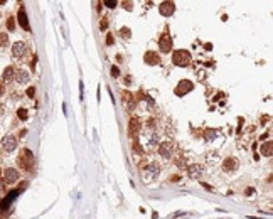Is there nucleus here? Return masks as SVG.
Returning <instances> with one entry per match:
<instances>
[{
  "label": "nucleus",
  "instance_id": "nucleus-1",
  "mask_svg": "<svg viewBox=\"0 0 273 219\" xmlns=\"http://www.w3.org/2000/svg\"><path fill=\"white\" fill-rule=\"evenodd\" d=\"M19 164L22 165L26 170H32V167H34V155H32V152L29 150V148H24V150L20 152Z\"/></svg>",
  "mask_w": 273,
  "mask_h": 219
},
{
  "label": "nucleus",
  "instance_id": "nucleus-2",
  "mask_svg": "<svg viewBox=\"0 0 273 219\" xmlns=\"http://www.w3.org/2000/svg\"><path fill=\"white\" fill-rule=\"evenodd\" d=\"M172 61H174L175 66H189V63H191V52L184 51V49L175 51L174 56H172Z\"/></svg>",
  "mask_w": 273,
  "mask_h": 219
},
{
  "label": "nucleus",
  "instance_id": "nucleus-3",
  "mask_svg": "<svg viewBox=\"0 0 273 219\" xmlns=\"http://www.w3.org/2000/svg\"><path fill=\"white\" fill-rule=\"evenodd\" d=\"M2 147L5 152H14L15 147H17V140H15L14 135H5L2 140Z\"/></svg>",
  "mask_w": 273,
  "mask_h": 219
},
{
  "label": "nucleus",
  "instance_id": "nucleus-4",
  "mask_svg": "<svg viewBox=\"0 0 273 219\" xmlns=\"http://www.w3.org/2000/svg\"><path fill=\"white\" fill-rule=\"evenodd\" d=\"M159 12L164 15V17H170L174 12H175V3H174V2H164V3H160Z\"/></svg>",
  "mask_w": 273,
  "mask_h": 219
},
{
  "label": "nucleus",
  "instance_id": "nucleus-5",
  "mask_svg": "<svg viewBox=\"0 0 273 219\" xmlns=\"http://www.w3.org/2000/svg\"><path fill=\"white\" fill-rule=\"evenodd\" d=\"M3 179H5L7 184H15L19 180V172L15 169H5L3 172Z\"/></svg>",
  "mask_w": 273,
  "mask_h": 219
},
{
  "label": "nucleus",
  "instance_id": "nucleus-6",
  "mask_svg": "<svg viewBox=\"0 0 273 219\" xmlns=\"http://www.w3.org/2000/svg\"><path fill=\"white\" fill-rule=\"evenodd\" d=\"M159 47L162 49L164 52H169V51H170V49H172V39H170V36H169V34H164L162 37H160Z\"/></svg>",
  "mask_w": 273,
  "mask_h": 219
},
{
  "label": "nucleus",
  "instance_id": "nucleus-7",
  "mask_svg": "<svg viewBox=\"0 0 273 219\" xmlns=\"http://www.w3.org/2000/svg\"><path fill=\"white\" fill-rule=\"evenodd\" d=\"M138 131H140V120L136 117H133L130 120V123H128V133H130L132 137H136Z\"/></svg>",
  "mask_w": 273,
  "mask_h": 219
},
{
  "label": "nucleus",
  "instance_id": "nucleus-8",
  "mask_svg": "<svg viewBox=\"0 0 273 219\" xmlns=\"http://www.w3.org/2000/svg\"><path fill=\"white\" fill-rule=\"evenodd\" d=\"M26 51H27V47H26V44L24 42H15L14 44V47H12V54H14V57H22L24 54H26Z\"/></svg>",
  "mask_w": 273,
  "mask_h": 219
},
{
  "label": "nucleus",
  "instance_id": "nucleus-9",
  "mask_svg": "<svg viewBox=\"0 0 273 219\" xmlns=\"http://www.w3.org/2000/svg\"><path fill=\"white\" fill-rule=\"evenodd\" d=\"M157 174H159V165H155V164H150L148 167L143 170V177H145L147 180H150L152 177H155Z\"/></svg>",
  "mask_w": 273,
  "mask_h": 219
},
{
  "label": "nucleus",
  "instance_id": "nucleus-10",
  "mask_svg": "<svg viewBox=\"0 0 273 219\" xmlns=\"http://www.w3.org/2000/svg\"><path fill=\"white\" fill-rule=\"evenodd\" d=\"M143 61H145L147 64H159L160 63V56L157 54V52H154V51H148L147 54H145V57H143Z\"/></svg>",
  "mask_w": 273,
  "mask_h": 219
},
{
  "label": "nucleus",
  "instance_id": "nucleus-11",
  "mask_svg": "<svg viewBox=\"0 0 273 219\" xmlns=\"http://www.w3.org/2000/svg\"><path fill=\"white\" fill-rule=\"evenodd\" d=\"M19 24L24 31H31V26H29V20H27V14H26L24 9L19 10Z\"/></svg>",
  "mask_w": 273,
  "mask_h": 219
},
{
  "label": "nucleus",
  "instance_id": "nucleus-12",
  "mask_svg": "<svg viewBox=\"0 0 273 219\" xmlns=\"http://www.w3.org/2000/svg\"><path fill=\"white\" fill-rule=\"evenodd\" d=\"M159 152H160V155H162V157L169 159V157L172 155V143L170 142H164L162 145L159 147Z\"/></svg>",
  "mask_w": 273,
  "mask_h": 219
},
{
  "label": "nucleus",
  "instance_id": "nucleus-13",
  "mask_svg": "<svg viewBox=\"0 0 273 219\" xmlns=\"http://www.w3.org/2000/svg\"><path fill=\"white\" fill-rule=\"evenodd\" d=\"M192 83L191 81H187V79H184V81H180L179 83V86H177V88H179V89H177V94H182V93H189V91H191V89H192Z\"/></svg>",
  "mask_w": 273,
  "mask_h": 219
},
{
  "label": "nucleus",
  "instance_id": "nucleus-14",
  "mask_svg": "<svg viewBox=\"0 0 273 219\" xmlns=\"http://www.w3.org/2000/svg\"><path fill=\"white\" fill-rule=\"evenodd\" d=\"M15 79H17L20 84H24V83H27L29 79H31V74H29L26 69H19V71L15 73Z\"/></svg>",
  "mask_w": 273,
  "mask_h": 219
},
{
  "label": "nucleus",
  "instance_id": "nucleus-15",
  "mask_svg": "<svg viewBox=\"0 0 273 219\" xmlns=\"http://www.w3.org/2000/svg\"><path fill=\"white\" fill-rule=\"evenodd\" d=\"M15 79V71L12 66H9V68H5V71H3V81L5 83H10Z\"/></svg>",
  "mask_w": 273,
  "mask_h": 219
},
{
  "label": "nucleus",
  "instance_id": "nucleus-16",
  "mask_svg": "<svg viewBox=\"0 0 273 219\" xmlns=\"http://www.w3.org/2000/svg\"><path fill=\"white\" fill-rule=\"evenodd\" d=\"M261 154H263L265 157H270V155H271V142L263 143V145H261Z\"/></svg>",
  "mask_w": 273,
  "mask_h": 219
},
{
  "label": "nucleus",
  "instance_id": "nucleus-17",
  "mask_svg": "<svg viewBox=\"0 0 273 219\" xmlns=\"http://www.w3.org/2000/svg\"><path fill=\"white\" fill-rule=\"evenodd\" d=\"M236 165L238 164H236V160H234V159H228L226 162H224V169H226V170H233Z\"/></svg>",
  "mask_w": 273,
  "mask_h": 219
},
{
  "label": "nucleus",
  "instance_id": "nucleus-18",
  "mask_svg": "<svg viewBox=\"0 0 273 219\" xmlns=\"http://www.w3.org/2000/svg\"><path fill=\"white\" fill-rule=\"evenodd\" d=\"M201 174V167L199 165H192L191 169H189V175L191 177H196V175H199Z\"/></svg>",
  "mask_w": 273,
  "mask_h": 219
},
{
  "label": "nucleus",
  "instance_id": "nucleus-19",
  "mask_svg": "<svg viewBox=\"0 0 273 219\" xmlns=\"http://www.w3.org/2000/svg\"><path fill=\"white\" fill-rule=\"evenodd\" d=\"M9 44V34H3V32H0V47L7 46Z\"/></svg>",
  "mask_w": 273,
  "mask_h": 219
},
{
  "label": "nucleus",
  "instance_id": "nucleus-20",
  "mask_svg": "<svg viewBox=\"0 0 273 219\" xmlns=\"http://www.w3.org/2000/svg\"><path fill=\"white\" fill-rule=\"evenodd\" d=\"M125 100H127V106L130 110H133L135 108V101H133V98H132V94L128 96V93H125Z\"/></svg>",
  "mask_w": 273,
  "mask_h": 219
},
{
  "label": "nucleus",
  "instance_id": "nucleus-21",
  "mask_svg": "<svg viewBox=\"0 0 273 219\" xmlns=\"http://www.w3.org/2000/svg\"><path fill=\"white\" fill-rule=\"evenodd\" d=\"M204 137H206V140H213L214 137H216V131L211 130V128H208V130H206V133H204Z\"/></svg>",
  "mask_w": 273,
  "mask_h": 219
},
{
  "label": "nucleus",
  "instance_id": "nucleus-22",
  "mask_svg": "<svg viewBox=\"0 0 273 219\" xmlns=\"http://www.w3.org/2000/svg\"><path fill=\"white\" fill-rule=\"evenodd\" d=\"M17 117H19L20 120H27V110H26V108H20V110L17 111Z\"/></svg>",
  "mask_w": 273,
  "mask_h": 219
},
{
  "label": "nucleus",
  "instance_id": "nucleus-23",
  "mask_svg": "<svg viewBox=\"0 0 273 219\" xmlns=\"http://www.w3.org/2000/svg\"><path fill=\"white\" fill-rule=\"evenodd\" d=\"M7 29H9V31H14V29H15L14 19H9V20H7Z\"/></svg>",
  "mask_w": 273,
  "mask_h": 219
},
{
  "label": "nucleus",
  "instance_id": "nucleus-24",
  "mask_svg": "<svg viewBox=\"0 0 273 219\" xmlns=\"http://www.w3.org/2000/svg\"><path fill=\"white\" fill-rule=\"evenodd\" d=\"M111 76H113V78H118L120 76V69L117 68V66H113V68H111Z\"/></svg>",
  "mask_w": 273,
  "mask_h": 219
},
{
  "label": "nucleus",
  "instance_id": "nucleus-25",
  "mask_svg": "<svg viewBox=\"0 0 273 219\" xmlns=\"http://www.w3.org/2000/svg\"><path fill=\"white\" fill-rule=\"evenodd\" d=\"M133 150L136 152V154H143V148L140 147V145H138V143H136V142H133Z\"/></svg>",
  "mask_w": 273,
  "mask_h": 219
},
{
  "label": "nucleus",
  "instance_id": "nucleus-26",
  "mask_svg": "<svg viewBox=\"0 0 273 219\" xmlns=\"http://www.w3.org/2000/svg\"><path fill=\"white\" fill-rule=\"evenodd\" d=\"M105 5H106V7H110V9H115V7H117V2H113V0H106Z\"/></svg>",
  "mask_w": 273,
  "mask_h": 219
},
{
  "label": "nucleus",
  "instance_id": "nucleus-27",
  "mask_svg": "<svg viewBox=\"0 0 273 219\" xmlns=\"http://www.w3.org/2000/svg\"><path fill=\"white\" fill-rule=\"evenodd\" d=\"M34 94H36V88H29L27 89V96L29 98H34Z\"/></svg>",
  "mask_w": 273,
  "mask_h": 219
},
{
  "label": "nucleus",
  "instance_id": "nucleus-28",
  "mask_svg": "<svg viewBox=\"0 0 273 219\" xmlns=\"http://www.w3.org/2000/svg\"><path fill=\"white\" fill-rule=\"evenodd\" d=\"M106 44H108V46H111V44H113V36H111V34L106 36Z\"/></svg>",
  "mask_w": 273,
  "mask_h": 219
},
{
  "label": "nucleus",
  "instance_id": "nucleus-29",
  "mask_svg": "<svg viewBox=\"0 0 273 219\" xmlns=\"http://www.w3.org/2000/svg\"><path fill=\"white\" fill-rule=\"evenodd\" d=\"M3 192H5V182L0 179V194H3Z\"/></svg>",
  "mask_w": 273,
  "mask_h": 219
},
{
  "label": "nucleus",
  "instance_id": "nucleus-30",
  "mask_svg": "<svg viewBox=\"0 0 273 219\" xmlns=\"http://www.w3.org/2000/svg\"><path fill=\"white\" fill-rule=\"evenodd\" d=\"M122 34H123V37H128V36H130V31H128L127 27H123L122 29Z\"/></svg>",
  "mask_w": 273,
  "mask_h": 219
},
{
  "label": "nucleus",
  "instance_id": "nucleus-31",
  "mask_svg": "<svg viewBox=\"0 0 273 219\" xmlns=\"http://www.w3.org/2000/svg\"><path fill=\"white\" fill-rule=\"evenodd\" d=\"M100 27H101V29H106V27H108V22H106V19H103L101 22H100Z\"/></svg>",
  "mask_w": 273,
  "mask_h": 219
},
{
  "label": "nucleus",
  "instance_id": "nucleus-32",
  "mask_svg": "<svg viewBox=\"0 0 273 219\" xmlns=\"http://www.w3.org/2000/svg\"><path fill=\"white\" fill-rule=\"evenodd\" d=\"M2 93H3V84H0V96H2Z\"/></svg>",
  "mask_w": 273,
  "mask_h": 219
}]
</instances>
